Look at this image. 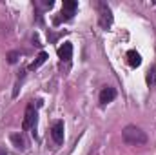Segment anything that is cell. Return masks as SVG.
Here are the masks:
<instances>
[{"mask_svg":"<svg viewBox=\"0 0 156 155\" xmlns=\"http://www.w3.org/2000/svg\"><path fill=\"white\" fill-rule=\"evenodd\" d=\"M115 97H116L115 88H104L102 93H100V102H102V104H107V102L115 100Z\"/></svg>","mask_w":156,"mask_h":155,"instance_id":"obj_7","label":"cell"},{"mask_svg":"<svg viewBox=\"0 0 156 155\" xmlns=\"http://www.w3.org/2000/svg\"><path fill=\"white\" fill-rule=\"evenodd\" d=\"M76 2L75 0H64V4H62V17L60 18H56L55 22L58 24L60 20H69L73 15H75V11H76Z\"/></svg>","mask_w":156,"mask_h":155,"instance_id":"obj_3","label":"cell"},{"mask_svg":"<svg viewBox=\"0 0 156 155\" xmlns=\"http://www.w3.org/2000/svg\"><path fill=\"white\" fill-rule=\"evenodd\" d=\"M51 137L56 144H62L64 142V122L62 120H56L51 128Z\"/></svg>","mask_w":156,"mask_h":155,"instance_id":"obj_5","label":"cell"},{"mask_svg":"<svg viewBox=\"0 0 156 155\" xmlns=\"http://www.w3.org/2000/svg\"><path fill=\"white\" fill-rule=\"evenodd\" d=\"M122 137H123V141H125L127 144H131V146H142V144L147 142L145 131H142V130L136 128V126H127V128H123Z\"/></svg>","mask_w":156,"mask_h":155,"instance_id":"obj_1","label":"cell"},{"mask_svg":"<svg viewBox=\"0 0 156 155\" xmlns=\"http://www.w3.org/2000/svg\"><path fill=\"white\" fill-rule=\"evenodd\" d=\"M35 124H37V110H35L33 104H29V106L26 108V117H24L22 128H24V130H31V128H35Z\"/></svg>","mask_w":156,"mask_h":155,"instance_id":"obj_4","label":"cell"},{"mask_svg":"<svg viewBox=\"0 0 156 155\" xmlns=\"http://www.w3.org/2000/svg\"><path fill=\"white\" fill-rule=\"evenodd\" d=\"M127 60H129L131 68H138V66L142 64V57H140V53H136L134 49H131V51L127 53Z\"/></svg>","mask_w":156,"mask_h":155,"instance_id":"obj_8","label":"cell"},{"mask_svg":"<svg viewBox=\"0 0 156 155\" xmlns=\"http://www.w3.org/2000/svg\"><path fill=\"white\" fill-rule=\"evenodd\" d=\"M153 86H156V73H153V75H149V78H147Z\"/></svg>","mask_w":156,"mask_h":155,"instance_id":"obj_12","label":"cell"},{"mask_svg":"<svg viewBox=\"0 0 156 155\" xmlns=\"http://www.w3.org/2000/svg\"><path fill=\"white\" fill-rule=\"evenodd\" d=\"M0 155H7V153H5V150H4L2 146H0Z\"/></svg>","mask_w":156,"mask_h":155,"instance_id":"obj_13","label":"cell"},{"mask_svg":"<svg viewBox=\"0 0 156 155\" xmlns=\"http://www.w3.org/2000/svg\"><path fill=\"white\" fill-rule=\"evenodd\" d=\"M98 7H100V26H102L104 29H109V28H111V24H113L111 9H109V6H107L105 2H100V4H98Z\"/></svg>","mask_w":156,"mask_h":155,"instance_id":"obj_2","label":"cell"},{"mask_svg":"<svg viewBox=\"0 0 156 155\" xmlns=\"http://www.w3.org/2000/svg\"><path fill=\"white\" fill-rule=\"evenodd\" d=\"M18 57H20V53H18V51H11V53L7 55V60H9L11 64H15V62L18 60Z\"/></svg>","mask_w":156,"mask_h":155,"instance_id":"obj_11","label":"cell"},{"mask_svg":"<svg viewBox=\"0 0 156 155\" xmlns=\"http://www.w3.org/2000/svg\"><path fill=\"white\" fill-rule=\"evenodd\" d=\"M58 57L62 59V60H71V57H73V44L71 42H64L60 47H58Z\"/></svg>","mask_w":156,"mask_h":155,"instance_id":"obj_6","label":"cell"},{"mask_svg":"<svg viewBox=\"0 0 156 155\" xmlns=\"http://www.w3.org/2000/svg\"><path fill=\"white\" fill-rule=\"evenodd\" d=\"M11 141H13V144H15L18 150H24V148H26V141H24V137H22L20 133L11 135Z\"/></svg>","mask_w":156,"mask_h":155,"instance_id":"obj_10","label":"cell"},{"mask_svg":"<svg viewBox=\"0 0 156 155\" xmlns=\"http://www.w3.org/2000/svg\"><path fill=\"white\" fill-rule=\"evenodd\" d=\"M45 60H47V53H45V51H42V53H40L38 57H37V60L29 64V70L33 71V70H37V68H40V66H42V64H44Z\"/></svg>","mask_w":156,"mask_h":155,"instance_id":"obj_9","label":"cell"}]
</instances>
